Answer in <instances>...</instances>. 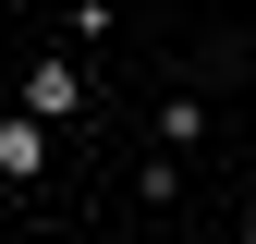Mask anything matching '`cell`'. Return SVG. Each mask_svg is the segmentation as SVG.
Masks as SVG:
<instances>
[{
    "label": "cell",
    "instance_id": "obj_1",
    "mask_svg": "<svg viewBox=\"0 0 256 244\" xmlns=\"http://www.w3.org/2000/svg\"><path fill=\"white\" fill-rule=\"evenodd\" d=\"M0 171H12V183H37V171H49V134H37V110H12V122H0Z\"/></svg>",
    "mask_w": 256,
    "mask_h": 244
},
{
    "label": "cell",
    "instance_id": "obj_2",
    "mask_svg": "<svg viewBox=\"0 0 256 244\" xmlns=\"http://www.w3.org/2000/svg\"><path fill=\"white\" fill-rule=\"evenodd\" d=\"M24 110H37V122H61V110H86V86H74V61H37V74H24Z\"/></svg>",
    "mask_w": 256,
    "mask_h": 244
}]
</instances>
